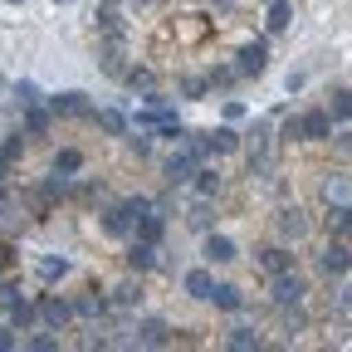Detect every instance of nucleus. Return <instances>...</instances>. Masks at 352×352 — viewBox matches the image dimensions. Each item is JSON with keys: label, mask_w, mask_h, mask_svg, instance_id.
I'll return each mask as SVG.
<instances>
[{"label": "nucleus", "mask_w": 352, "mask_h": 352, "mask_svg": "<svg viewBox=\"0 0 352 352\" xmlns=\"http://www.w3.org/2000/svg\"><path fill=\"white\" fill-rule=\"evenodd\" d=\"M34 303H39V323H44V328L64 333V328L74 323V303H69V298H59V294H44V298H34Z\"/></svg>", "instance_id": "obj_2"}, {"label": "nucleus", "mask_w": 352, "mask_h": 352, "mask_svg": "<svg viewBox=\"0 0 352 352\" xmlns=\"http://www.w3.org/2000/svg\"><path fill=\"white\" fill-rule=\"evenodd\" d=\"M162 235H166V215H162V210H147V215L138 220V240L162 245Z\"/></svg>", "instance_id": "obj_19"}, {"label": "nucleus", "mask_w": 352, "mask_h": 352, "mask_svg": "<svg viewBox=\"0 0 352 352\" xmlns=\"http://www.w3.org/2000/svg\"><path fill=\"white\" fill-rule=\"evenodd\" d=\"M289 25V0H274L270 6V30H284Z\"/></svg>", "instance_id": "obj_37"}, {"label": "nucleus", "mask_w": 352, "mask_h": 352, "mask_svg": "<svg viewBox=\"0 0 352 352\" xmlns=\"http://www.w3.org/2000/svg\"><path fill=\"white\" fill-rule=\"evenodd\" d=\"M235 59H240V64H235V74H240V78H259V74H264V64H270V44L254 39V44H245Z\"/></svg>", "instance_id": "obj_5"}, {"label": "nucleus", "mask_w": 352, "mask_h": 352, "mask_svg": "<svg viewBox=\"0 0 352 352\" xmlns=\"http://www.w3.org/2000/svg\"><path fill=\"white\" fill-rule=\"evenodd\" d=\"M98 20V34H122V10H118V0H103V6L94 10Z\"/></svg>", "instance_id": "obj_21"}, {"label": "nucleus", "mask_w": 352, "mask_h": 352, "mask_svg": "<svg viewBox=\"0 0 352 352\" xmlns=\"http://www.w3.org/2000/svg\"><path fill=\"white\" fill-rule=\"evenodd\" d=\"M226 347H235V352H250V347H264V338H259L254 328H230V333H226Z\"/></svg>", "instance_id": "obj_26"}, {"label": "nucleus", "mask_w": 352, "mask_h": 352, "mask_svg": "<svg viewBox=\"0 0 352 352\" xmlns=\"http://www.w3.org/2000/svg\"><path fill=\"white\" fill-rule=\"evenodd\" d=\"M206 259H210V264H235V240L206 230Z\"/></svg>", "instance_id": "obj_14"}, {"label": "nucleus", "mask_w": 352, "mask_h": 352, "mask_svg": "<svg viewBox=\"0 0 352 352\" xmlns=\"http://www.w3.org/2000/svg\"><path fill=\"white\" fill-rule=\"evenodd\" d=\"M10 264H15V250H10V245H0V274H6Z\"/></svg>", "instance_id": "obj_40"}, {"label": "nucleus", "mask_w": 352, "mask_h": 352, "mask_svg": "<svg viewBox=\"0 0 352 352\" xmlns=\"http://www.w3.org/2000/svg\"><path fill=\"white\" fill-rule=\"evenodd\" d=\"M171 342V323L166 318H142L138 323V347H166Z\"/></svg>", "instance_id": "obj_10"}, {"label": "nucleus", "mask_w": 352, "mask_h": 352, "mask_svg": "<svg viewBox=\"0 0 352 352\" xmlns=\"http://www.w3.org/2000/svg\"><path fill=\"white\" fill-rule=\"evenodd\" d=\"M98 226H103V235H108V240H127V235H132V220H127L118 206H108V210L98 215Z\"/></svg>", "instance_id": "obj_16"}, {"label": "nucleus", "mask_w": 352, "mask_h": 352, "mask_svg": "<svg viewBox=\"0 0 352 352\" xmlns=\"http://www.w3.org/2000/svg\"><path fill=\"white\" fill-rule=\"evenodd\" d=\"M88 122H94L98 132H108V138H127V118H122L118 108H98V113L88 118Z\"/></svg>", "instance_id": "obj_17"}, {"label": "nucleus", "mask_w": 352, "mask_h": 352, "mask_svg": "<svg viewBox=\"0 0 352 352\" xmlns=\"http://www.w3.org/2000/svg\"><path fill=\"white\" fill-rule=\"evenodd\" d=\"M10 347H20V338H15V323H0V352H10Z\"/></svg>", "instance_id": "obj_39"}, {"label": "nucleus", "mask_w": 352, "mask_h": 352, "mask_svg": "<svg viewBox=\"0 0 352 352\" xmlns=\"http://www.w3.org/2000/svg\"><path fill=\"white\" fill-rule=\"evenodd\" d=\"M118 210H122V215L132 220V230H138V220H142V215L152 210V196H142V191H138V196H127V201H118Z\"/></svg>", "instance_id": "obj_25"}, {"label": "nucleus", "mask_w": 352, "mask_h": 352, "mask_svg": "<svg viewBox=\"0 0 352 352\" xmlns=\"http://www.w3.org/2000/svg\"><path fill=\"white\" fill-rule=\"evenodd\" d=\"M122 83H127V88H142V94H152V88H157V74H152V69H138V64H132V69L122 74Z\"/></svg>", "instance_id": "obj_30"}, {"label": "nucleus", "mask_w": 352, "mask_h": 352, "mask_svg": "<svg viewBox=\"0 0 352 352\" xmlns=\"http://www.w3.org/2000/svg\"><path fill=\"white\" fill-rule=\"evenodd\" d=\"M206 78H210V88H230V83H235V78H240V74H235V69H230V64H215V69H210V74H206Z\"/></svg>", "instance_id": "obj_34"}, {"label": "nucleus", "mask_w": 352, "mask_h": 352, "mask_svg": "<svg viewBox=\"0 0 352 352\" xmlns=\"http://www.w3.org/2000/svg\"><path fill=\"white\" fill-rule=\"evenodd\" d=\"M191 182H196V191H201V196H215L220 186H226V182H220V171H215V166H196V176H191Z\"/></svg>", "instance_id": "obj_28"}, {"label": "nucleus", "mask_w": 352, "mask_h": 352, "mask_svg": "<svg viewBox=\"0 0 352 352\" xmlns=\"http://www.w3.org/2000/svg\"><path fill=\"white\" fill-rule=\"evenodd\" d=\"M210 220H215V215H210V201H196V206L186 210V226H191V230H201V235L210 230Z\"/></svg>", "instance_id": "obj_31"}, {"label": "nucleus", "mask_w": 352, "mask_h": 352, "mask_svg": "<svg viewBox=\"0 0 352 352\" xmlns=\"http://www.w3.org/2000/svg\"><path fill=\"white\" fill-rule=\"evenodd\" d=\"M83 162H88V157H83L78 147H59V152H54V171H59V176H78Z\"/></svg>", "instance_id": "obj_23"}, {"label": "nucleus", "mask_w": 352, "mask_h": 352, "mask_svg": "<svg viewBox=\"0 0 352 352\" xmlns=\"http://www.w3.org/2000/svg\"><path fill=\"white\" fill-rule=\"evenodd\" d=\"M182 289H186L191 298H210V289H215V274H210V270H186V274H182Z\"/></svg>", "instance_id": "obj_18"}, {"label": "nucleus", "mask_w": 352, "mask_h": 352, "mask_svg": "<svg viewBox=\"0 0 352 352\" xmlns=\"http://www.w3.org/2000/svg\"><path fill=\"white\" fill-rule=\"evenodd\" d=\"M15 98H20V108H30V103H39V88L34 83H15Z\"/></svg>", "instance_id": "obj_38"}, {"label": "nucleus", "mask_w": 352, "mask_h": 352, "mask_svg": "<svg viewBox=\"0 0 352 352\" xmlns=\"http://www.w3.org/2000/svg\"><path fill=\"white\" fill-rule=\"evenodd\" d=\"M196 166H201V157L182 142V147H176L166 162H162V171H166V186H186L191 182V176H196Z\"/></svg>", "instance_id": "obj_1"}, {"label": "nucleus", "mask_w": 352, "mask_h": 352, "mask_svg": "<svg viewBox=\"0 0 352 352\" xmlns=\"http://www.w3.org/2000/svg\"><path fill=\"white\" fill-rule=\"evenodd\" d=\"M298 122H303V142H333V113L328 108H308V113H298Z\"/></svg>", "instance_id": "obj_4"}, {"label": "nucleus", "mask_w": 352, "mask_h": 352, "mask_svg": "<svg viewBox=\"0 0 352 352\" xmlns=\"http://www.w3.org/2000/svg\"><path fill=\"white\" fill-rule=\"evenodd\" d=\"M176 88H182L186 98H206V88H210V78H196V74H186V78L176 83Z\"/></svg>", "instance_id": "obj_33"}, {"label": "nucleus", "mask_w": 352, "mask_h": 352, "mask_svg": "<svg viewBox=\"0 0 352 352\" xmlns=\"http://www.w3.org/2000/svg\"><path fill=\"white\" fill-rule=\"evenodd\" d=\"M206 303H215V308H220V314H240V308H245V294H240L235 284H215Z\"/></svg>", "instance_id": "obj_15"}, {"label": "nucleus", "mask_w": 352, "mask_h": 352, "mask_svg": "<svg viewBox=\"0 0 352 352\" xmlns=\"http://www.w3.org/2000/svg\"><path fill=\"white\" fill-rule=\"evenodd\" d=\"M284 333H289V338L308 333V314H303V303H284Z\"/></svg>", "instance_id": "obj_27"}, {"label": "nucleus", "mask_w": 352, "mask_h": 352, "mask_svg": "<svg viewBox=\"0 0 352 352\" xmlns=\"http://www.w3.org/2000/svg\"><path fill=\"white\" fill-rule=\"evenodd\" d=\"M50 127H54V108H39V103L25 108V122H20L25 138H50Z\"/></svg>", "instance_id": "obj_9"}, {"label": "nucleus", "mask_w": 352, "mask_h": 352, "mask_svg": "<svg viewBox=\"0 0 352 352\" xmlns=\"http://www.w3.org/2000/svg\"><path fill=\"white\" fill-rule=\"evenodd\" d=\"M74 318H103L108 314V298H94V294H74Z\"/></svg>", "instance_id": "obj_22"}, {"label": "nucleus", "mask_w": 352, "mask_h": 352, "mask_svg": "<svg viewBox=\"0 0 352 352\" xmlns=\"http://www.w3.org/2000/svg\"><path fill=\"white\" fill-rule=\"evenodd\" d=\"M132 303H142V284H132V279H122V284L113 289V308H132Z\"/></svg>", "instance_id": "obj_29"}, {"label": "nucleus", "mask_w": 352, "mask_h": 352, "mask_svg": "<svg viewBox=\"0 0 352 352\" xmlns=\"http://www.w3.org/2000/svg\"><path fill=\"white\" fill-rule=\"evenodd\" d=\"M25 347H30V352H54V347H59V338H54V328H44V333L25 338Z\"/></svg>", "instance_id": "obj_32"}, {"label": "nucleus", "mask_w": 352, "mask_h": 352, "mask_svg": "<svg viewBox=\"0 0 352 352\" xmlns=\"http://www.w3.org/2000/svg\"><path fill=\"white\" fill-rule=\"evenodd\" d=\"M50 108H54V118H94L83 94H59V98H50Z\"/></svg>", "instance_id": "obj_12"}, {"label": "nucleus", "mask_w": 352, "mask_h": 352, "mask_svg": "<svg viewBox=\"0 0 352 352\" xmlns=\"http://www.w3.org/2000/svg\"><path fill=\"white\" fill-rule=\"evenodd\" d=\"M270 294H274V303H279V308H284V303H303V298H308V279H303V274H294V270H289V274H274Z\"/></svg>", "instance_id": "obj_3"}, {"label": "nucleus", "mask_w": 352, "mask_h": 352, "mask_svg": "<svg viewBox=\"0 0 352 352\" xmlns=\"http://www.w3.org/2000/svg\"><path fill=\"white\" fill-rule=\"evenodd\" d=\"M279 142H284V147L303 142V122H298V118H284V127H279Z\"/></svg>", "instance_id": "obj_35"}, {"label": "nucleus", "mask_w": 352, "mask_h": 352, "mask_svg": "<svg viewBox=\"0 0 352 352\" xmlns=\"http://www.w3.org/2000/svg\"><path fill=\"white\" fill-rule=\"evenodd\" d=\"M328 113H333V122H352V88H333Z\"/></svg>", "instance_id": "obj_24"}, {"label": "nucleus", "mask_w": 352, "mask_h": 352, "mask_svg": "<svg viewBox=\"0 0 352 352\" xmlns=\"http://www.w3.org/2000/svg\"><path fill=\"white\" fill-rule=\"evenodd\" d=\"M127 152L132 157H147L152 152V138H147V132H127Z\"/></svg>", "instance_id": "obj_36"}, {"label": "nucleus", "mask_w": 352, "mask_h": 352, "mask_svg": "<svg viewBox=\"0 0 352 352\" xmlns=\"http://www.w3.org/2000/svg\"><path fill=\"white\" fill-rule=\"evenodd\" d=\"M338 308H352V289H342V298H338Z\"/></svg>", "instance_id": "obj_41"}, {"label": "nucleus", "mask_w": 352, "mask_h": 352, "mask_svg": "<svg viewBox=\"0 0 352 352\" xmlns=\"http://www.w3.org/2000/svg\"><path fill=\"white\" fill-rule=\"evenodd\" d=\"M6 314H10V323H15V333H25V328L39 323V303H30V298H10V303H6Z\"/></svg>", "instance_id": "obj_13"}, {"label": "nucleus", "mask_w": 352, "mask_h": 352, "mask_svg": "<svg viewBox=\"0 0 352 352\" xmlns=\"http://www.w3.org/2000/svg\"><path fill=\"white\" fill-rule=\"evenodd\" d=\"M323 226H328V235H347V230H352V206L333 201V206L323 210Z\"/></svg>", "instance_id": "obj_20"}, {"label": "nucleus", "mask_w": 352, "mask_h": 352, "mask_svg": "<svg viewBox=\"0 0 352 352\" xmlns=\"http://www.w3.org/2000/svg\"><path fill=\"white\" fill-rule=\"evenodd\" d=\"M279 240L289 245H298V240H308V215L298 210V206H289V210H279Z\"/></svg>", "instance_id": "obj_8"}, {"label": "nucleus", "mask_w": 352, "mask_h": 352, "mask_svg": "<svg viewBox=\"0 0 352 352\" xmlns=\"http://www.w3.org/2000/svg\"><path fill=\"white\" fill-rule=\"evenodd\" d=\"M127 270H132V274H147V270H157V245H147V240H132V245H127Z\"/></svg>", "instance_id": "obj_11"}, {"label": "nucleus", "mask_w": 352, "mask_h": 352, "mask_svg": "<svg viewBox=\"0 0 352 352\" xmlns=\"http://www.w3.org/2000/svg\"><path fill=\"white\" fill-rule=\"evenodd\" d=\"M254 259H259V270L270 274V279H274V274H289V270H294V250H289V245H264V250H259Z\"/></svg>", "instance_id": "obj_6"}, {"label": "nucleus", "mask_w": 352, "mask_h": 352, "mask_svg": "<svg viewBox=\"0 0 352 352\" xmlns=\"http://www.w3.org/2000/svg\"><path fill=\"white\" fill-rule=\"evenodd\" d=\"M318 270H323V274H347V270H352V250H347L342 240L323 245V254H318Z\"/></svg>", "instance_id": "obj_7"}]
</instances>
